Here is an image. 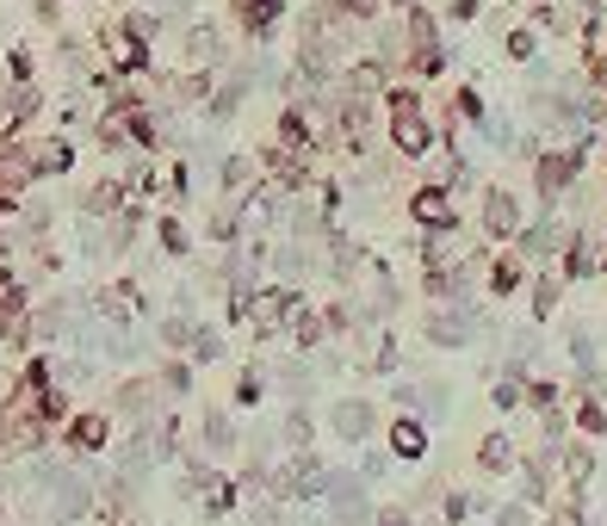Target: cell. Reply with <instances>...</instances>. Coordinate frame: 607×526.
<instances>
[{
	"label": "cell",
	"mask_w": 607,
	"mask_h": 526,
	"mask_svg": "<svg viewBox=\"0 0 607 526\" xmlns=\"http://www.w3.org/2000/svg\"><path fill=\"white\" fill-rule=\"evenodd\" d=\"M576 174H583V150H576V143H564V150H551V155H539V192H546V199H558V192H564L570 180H576Z\"/></svg>",
	"instance_id": "6da1fadb"
},
{
	"label": "cell",
	"mask_w": 607,
	"mask_h": 526,
	"mask_svg": "<svg viewBox=\"0 0 607 526\" xmlns=\"http://www.w3.org/2000/svg\"><path fill=\"white\" fill-rule=\"evenodd\" d=\"M391 143H397L403 155H428L435 150V124H428V112H391Z\"/></svg>",
	"instance_id": "7a4b0ae2"
},
{
	"label": "cell",
	"mask_w": 607,
	"mask_h": 526,
	"mask_svg": "<svg viewBox=\"0 0 607 526\" xmlns=\"http://www.w3.org/2000/svg\"><path fill=\"white\" fill-rule=\"evenodd\" d=\"M484 224H490V236H514V229H521V205H514V192H502V187L484 192Z\"/></svg>",
	"instance_id": "3957f363"
},
{
	"label": "cell",
	"mask_w": 607,
	"mask_h": 526,
	"mask_svg": "<svg viewBox=\"0 0 607 526\" xmlns=\"http://www.w3.org/2000/svg\"><path fill=\"white\" fill-rule=\"evenodd\" d=\"M106 57H112V69H143L150 50H143V38H136L131 25H112V32H106Z\"/></svg>",
	"instance_id": "277c9868"
},
{
	"label": "cell",
	"mask_w": 607,
	"mask_h": 526,
	"mask_svg": "<svg viewBox=\"0 0 607 526\" xmlns=\"http://www.w3.org/2000/svg\"><path fill=\"white\" fill-rule=\"evenodd\" d=\"M416 224L421 229H447V224H453V199H447L440 187L416 192Z\"/></svg>",
	"instance_id": "5b68a950"
},
{
	"label": "cell",
	"mask_w": 607,
	"mask_h": 526,
	"mask_svg": "<svg viewBox=\"0 0 607 526\" xmlns=\"http://www.w3.org/2000/svg\"><path fill=\"white\" fill-rule=\"evenodd\" d=\"M285 13V0H236V20L261 38V32H273V20Z\"/></svg>",
	"instance_id": "8992f818"
},
{
	"label": "cell",
	"mask_w": 607,
	"mask_h": 526,
	"mask_svg": "<svg viewBox=\"0 0 607 526\" xmlns=\"http://www.w3.org/2000/svg\"><path fill=\"white\" fill-rule=\"evenodd\" d=\"M477 458H484V470H514V440H509V433H490Z\"/></svg>",
	"instance_id": "52a82bcc"
},
{
	"label": "cell",
	"mask_w": 607,
	"mask_h": 526,
	"mask_svg": "<svg viewBox=\"0 0 607 526\" xmlns=\"http://www.w3.org/2000/svg\"><path fill=\"white\" fill-rule=\"evenodd\" d=\"M391 446H397L403 458H421V446H428V433H421L416 421H397V428H391Z\"/></svg>",
	"instance_id": "ba28073f"
},
{
	"label": "cell",
	"mask_w": 607,
	"mask_h": 526,
	"mask_svg": "<svg viewBox=\"0 0 607 526\" xmlns=\"http://www.w3.org/2000/svg\"><path fill=\"white\" fill-rule=\"evenodd\" d=\"M595 266H602L595 242H576V248H570V273H595Z\"/></svg>",
	"instance_id": "9c48e42d"
},
{
	"label": "cell",
	"mask_w": 607,
	"mask_h": 526,
	"mask_svg": "<svg viewBox=\"0 0 607 526\" xmlns=\"http://www.w3.org/2000/svg\"><path fill=\"white\" fill-rule=\"evenodd\" d=\"M588 87H595V94H607V50H595V57H588Z\"/></svg>",
	"instance_id": "30bf717a"
},
{
	"label": "cell",
	"mask_w": 607,
	"mask_h": 526,
	"mask_svg": "<svg viewBox=\"0 0 607 526\" xmlns=\"http://www.w3.org/2000/svg\"><path fill=\"white\" fill-rule=\"evenodd\" d=\"M509 57H514V62L533 57V32H527V25H521V32H509Z\"/></svg>",
	"instance_id": "8fae6325"
},
{
	"label": "cell",
	"mask_w": 607,
	"mask_h": 526,
	"mask_svg": "<svg viewBox=\"0 0 607 526\" xmlns=\"http://www.w3.org/2000/svg\"><path fill=\"white\" fill-rule=\"evenodd\" d=\"M379 7H384V0H342V13H347V20H372Z\"/></svg>",
	"instance_id": "7c38bea8"
},
{
	"label": "cell",
	"mask_w": 607,
	"mask_h": 526,
	"mask_svg": "<svg viewBox=\"0 0 607 526\" xmlns=\"http://www.w3.org/2000/svg\"><path fill=\"white\" fill-rule=\"evenodd\" d=\"M342 433H366V409H360V403H347V409H342Z\"/></svg>",
	"instance_id": "4fadbf2b"
},
{
	"label": "cell",
	"mask_w": 607,
	"mask_h": 526,
	"mask_svg": "<svg viewBox=\"0 0 607 526\" xmlns=\"http://www.w3.org/2000/svg\"><path fill=\"white\" fill-rule=\"evenodd\" d=\"M224 180H229V187H248V180H254V162H229Z\"/></svg>",
	"instance_id": "5bb4252c"
},
{
	"label": "cell",
	"mask_w": 607,
	"mask_h": 526,
	"mask_svg": "<svg viewBox=\"0 0 607 526\" xmlns=\"http://www.w3.org/2000/svg\"><path fill=\"white\" fill-rule=\"evenodd\" d=\"M279 310H285V298H261V303H254V316H261V322H279Z\"/></svg>",
	"instance_id": "9a60e30c"
},
{
	"label": "cell",
	"mask_w": 607,
	"mask_h": 526,
	"mask_svg": "<svg viewBox=\"0 0 607 526\" xmlns=\"http://www.w3.org/2000/svg\"><path fill=\"white\" fill-rule=\"evenodd\" d=\"M583 428H588V433H607V409H595V403H588V409H583Z\"/></svg>",
	"instance_id": "2e32d148"
},
{
	"label": "cell",
	"mask_w": 607,
	"mask_h": 526,
	"mask_svg": "<svg viewBox=\"0 0 607 526\" xmlns=\"http://www.w3.org/2000/svg\"><path fill=\"white\" fill-rule=\"evenodd\" d=\"M106 440V421H81V446H99Z\"/></svg>",
	"instance_id": "e0dca14e"
},
{
	"label": "cell",
	"mask_w": 607,
	"mask_h": 526,
	"mask_svg": "<svg viewBox=\"0 0 607 526\" xmlns=\"http://www.w3.org/2000/svg\"><path fill=\"white\" fill-rule=\"evenodd\" d=\"M496 285H502V291H509V285H521V266L502 261V266H496Z\"/></svg>",
	"instance_id": "ac0fdd59"
},
{
	"label": "cell",
	"mask_w": 607,
	"mask_h": 526,
	"mask_svg": "<svg viewBox=\"0 0 607 526\" xmlns=\"http://www.w3.org/2000/svg\"><path fill=\"white\" fill-rule=\"evenodd\" d=\"M551 303H558V279L539 285V316H551Z\"/></svg>",
	"instance_id": "d6986e66"
},
{
	"label": "cell",
	"mask_w": 607,
	"mask_h": 526,
	"mask_svg": "<svg viewBox=\"0 0 607 526\" xmlns=\"http://www.w3.org/2000/svg\"><path fill=\"white\" fill-rule=\"evenodd\" d=\"M551 526H583V521H576V507H558V514H551Z\"/></svg>",
	"instance_id": "ffe728a7"
}]
</instances>
